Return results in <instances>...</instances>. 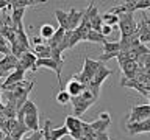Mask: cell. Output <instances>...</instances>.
Returning <instances> with one entry per match:
<instances>
[{"mask_svg": "<svg viewBox=\"0 0 150 140\" xmlns=\"http://www.w3.org/2000/svg\"><path fill=\"white\" fill-rule=\"evenodd\" d=\"M72 106H74V115L80 118V117H81L84 112L92 106V103L86 101L81 95H80V97H74L72 98Z\"/></svg>", "mask_w": 150, "mask_h": 140, "instance_id": "ba28073f", "label": "cell"}, {"mask_svg": "<svg viewBox=\"0 0 150 140\" xmlns=\"http://www.w3.org/2000/svg\"><path fill=\"white\" fill-rule=\"evenodd\" d=\"M22 112V111H21ZM23 114V112H22ZM23 121H25L28 131L35 132V131H39V111L36 112H28V114H23Z\"/></svg>", "mask_w": 150, "mask_h": 140, "instance_id": "30bf717a", "label": "cell"}, {"mask_svg": "<svg viewBox=\"0 0 150 140\" xmlns=\"http://www.w3.org/2000/svg\"><path fill=\"white\" fill-rule=\"evenodd\" d=\"M56 101L59 104H67V103H72V97L67 90H59L58 95H56Z\"/></svg>", "mask_w": 150, "mask_h": 140, "instance_id": "603a6c76", "label": "cell"}, {"mask_svg": "<svg viewBox=\"0 0 150 140\" xmlns=\"http://www.w3.org/2000/svg\"><path fill=\"white\" fill-rule=\"evenodd\" d=\"M98 120L111 121V115H110V112H106V111H102V112H98Z\"/></svg>", "mask_w": 150, "mask_h": 140, "instance_id": "f1b7e54d", "label": "cell"}, {"mask_svg": "<svg viewBox=\"0 0 150 140\" xmlns=\"http://www.w3.org/2000/svg\"><path fill=\"white\" fill-rule=\"evenodd\" d=\"M120 42H106L103 44V53H120Z\"/></svg>", "mask_w": 150, "mask_h": 140, "instance_id": "44dd1931", "label": "cell"}, {"mask_svg": "<svg viewBox=\"0 0 150 140\" xmlns=\"http://www.w3.org/2000/svg\"><path fill=\"white\" fill-rule=\"evenodd\" d=\"M149 104H150V100H149Z\"/></svg>", "mask_w": 150, "mask_h": 140, "instance_id": "d6a6232c", "label": "cell"}, {"mask_svg": "<svg viewBox=\"0 0 150 140\" xmlns=\"http://www.w3.org/2000/svg\"><path fill=\"white\" fill-rule=\"evenodd\" d=\"M111 33H112V27H110V25H103L102 27V34L103 36H108V34H111Z\"/></svg>", "mask_w": 150, "mask_h": 140, "instance_id": "f546056e", "label": "cell"}, {"mask_svg": "<svg viewBox=\"0 0 150 140\" xmlns=\"http://www.w3.org/2000/svg\"><path fill=\"white\" fill-rule=\"evenodd\" d=\"M22 81H25V69L21 67V64H19V67L6 76V79H5V83L2 86H11V84H17Z\"/></svg>", "mask_w": 150, "mask_h": 140, "instance_id": "8fae6325", "label": "cell"}, {"mask_svg": "<svg viewBox=\"0 0 150 140\" xmlns=\"http://www.w3.org/2000/svg\"><path fill=\"white\" fill-rule=\"evenodd\" d=\"M55 17L59 23V28H64L69 31V14L63 9H55Z\"/></svg>", "mask_w": 150, "mask_h": 140, "instance_id": "9a60e30c", "label": "cell"}, {"mask_svg": "<svg viewBox=\"0 0 150 140\" xmlns=\"http://www.w3.org/2000/svg\"><path fill=\"white\" fill-rule=\"evenodd\" d=\"M94 139L96 140H110V137H108V134L106 132H96V135H94Z\"/></svg>", "mask_w": 150, "mask_h": 140, "instance_id": "4dcf8cb0", "label": "cell"}, {"mask_svg": "<svg viewBox=\"0 0 150 140\" xmlns=\"http://www.w3.org/2000/svg\"><path fill=\"white\" fill-rule=\"evenodd\" d=\"M117 55H119V53H102L100 56H98V61H100L102 64H105L106 61H110L112 58H117Z\"/></svg>", "mask_w": 150, "mask_h": 140, "instance_id": "4316f807", "label": "cell"}, {"mask_svg": "<svg viewBox=\"0 0 150 140\" xmlns=\"http://www.w3.org/2000/svg\"><path fill=\"white\" fill-rule=\"evenodd\" d=\"M66 126L69 129V135L75 140H81L83 137V121L75 115H67L66 117Z\"/></svg>", "mask_w": 150, "mask_h": 140, "instance_id": "3957f363", "label": "cell"}, {"mask_svg": "<svg viewBox=\"0 0 150 140\" xmlns=\"http://www.w3.org/2000/svg\"><path fill=\"white\" fill-rule=\"evenodd\" d=\"M127 131L130 132V135L150 132V118L142 120V121H136V123H127Z\"/></svg>", "mask_w": 150, "mask_h": 140, "instance_id": "52a82bcc", "label": "cell"}, {"mask_svg": "<svg viewBox=\"0 0 150 140\" xmlns=\"http://www.w3.org/2000/svg\"><path fill=\"white\" fill-rule=\"evenodd\" d=\"M55 33H56V30L52 27V23H44V25L39 28V36L44 37L45 41H50L52 37L55 36Z\"/></svg>", "mask_w": 150, "mask_h": 140, "instance_id": "ac0fdd59", "label": "cell"}, {"mask_svg": "<svg viewBox=\"0 0 150 140\" xmlns=\"http://www.w3.org/2000/svg\"><path fill=\"white\" fill-rule=\"evenodd\" d=\"M112 73V70L111 69H108L105 64L102 65L100 69H98V72L96 73V76H94V79H92V83L89 84V87H96V89H100L102 87V84L105 83V79L110 76V75Z\"/></svg>", "mask_w": 150, "mask_h": 140, "instance_id": "9c48e42d", "label": "cell"}, {"mask_svg": "<svg viewBox=\"0 0 150 140\" xmlns=\"http://www.w3.org/2000/svg\"><path fill=\"white\" fill-rule=\"evenodd\" d=\"M23 14H25V8L13 9V14H11V20H13V25H14V28H23V23H22Z\"/></svg>", "mask_w": 150, "mask_h": 140, "instance_id": "2e32d148", "label": "cell"}, {"mask_svg": "<svg viewBox=\"0 0 150 140\" xmlns=\"http://www.w3.org/2000/svg\"><path fill=\"white\" fill-rule=\"evenodd\" d=\"M111 125V121H105V120H94L91 121V126H92V129L96 131V132H106V129H108V126Z\"/></svg>", "mask_w": 150, "mask_h": 140, "instance_id": "ffe728a7", "label": "cell"}, {"mask_svg": "<svg viewBox=\"0 0 150 140\" xmlns=\"http://www.w3.org/2000/svg\"><path fill=\"white\" fill-rule=\"evenodd\" d=\"M84 89H86V86L78 81H75V79H70V81L67 83V87H66V90H67L70 93V97H80L81 93L84 92Z\"/></svg>", "mask_w": 150, "mask_h": 140, "instance_id": "4fadbf2b", "label": "cell"}, {"mask_svg": "<svg viewBox=\"0 0 150 140\" xmlns=\"http://www.w3.org/2000/svg\"><path fill=\"white\" fill-rule=\"evenodd\" d=\"M22 140H44V131L39 129V131H35L33 134L30 135H25Z\"/></svg>", "mask_w": 150, "mask_h": 140, "instance_id": "484cf974", "label": "cell"}, {"mask_svg": "<svg viewBox=\"0 0 150 140\" xmlns=\"http://www.w3.org/2000/svg\"><path fill=\"white\" fill-rule=\"evenodd\" d=\"M83 41V36L80 34V31L78 30H75L70 33V44H69V48H74L75 45L78 44V42H81Z\"/></svg>", "mask_w": 150, "mask_h": 140, "instance_id": "d4e9b609", "label": "cell"}, {"mask_svg": "<svg viewBox=\"0 0 150 140\" xmlns=\"http://www.w3.org/2000/svg\"><path fill=\"white\" fill-rule=\"evenodd\" d=\"M86 42H92V44H106V37L102 34V33H98V31H94L91 30L88 33V36H86Z\"/></svg>", "mask_w": 150, "mask_h": 140, "instance_id": "e0dca14e", "label": "cell"}, {"mask_svg": "<svg viewBox=\"0 0 150 140\" xmlns=\"http://www.w3.org/2000/svg\"><path fill=\"white\" fill-rule=\"evenodd\" d=\"M38 56L36 53H33V51H25L21 59H19V64H21V67H23L25 70H30V72H36L38 70Z\"/></svg>", "mask_w": 150, "mask_h": 140, "instance_id": "5b68a950", "label": "cell"}, {"mask_svg": "<svg viewBox=\"0 0 150 140\" xmlns=\"http://www.w3.org/2000/svg\"><path fill=\"white\" fill-rule=\"evenodd\" d=\"M69 31H75L80 27V23L83 20L84 16V9H77V8H70L69 11Z\"/></svg>", "mask_w": 150, "mask_h": 140, "instance_id": "8992f818", "label": "cell"}, {"mask_svg": "<svg viewBox=\"0 0 150 140\" xmlns=\"http://www.w3.org/2000/svg\"><path fill=\"white\" fill-rule=\"evenodd\" d=\"M19 67V58H16L14 55H9V56H3L2 58V73H6V72H14Z\"/></svg>", "mask_w": 150, "mask_h": 140, "instance_id": "7c38bea8", "label": "cell"}, {"mask_svg": "<svg viewBox=\"0 0 150 140\" xmlns=\"http://www.w3.org/2000/svg\"><path fill=\"white\" fill-rule=\"evenodd\" d=\"M150 118V104H142V106H131V112L128 115L127 123H136V121H142Z\"/></svg>", "mask_w": 150, "mask_h": 140, "instance_id": "277c9868", "label": "cell"}, {"mask_svg": "<svg viewBox=\"0 0 150 140\" xmlns=\"http://www.w3.org/2000/svg\"><path fill=\"white\" fill-rule=\"evenodd\" d=\"M103 25H105V23H103V19H102L100 14H97V16H94V17L91 19V27H92L94 31L102 33V27H103Z\"/></svg>", "mask_w": 150, "mask_h": 140, "instance_id": "cb8c5ba5", "label": "cell"}, {"mask_svg": "<svg viewBox=\"0 0 150 140\" xmlns=\"http://www.w3.org/2000/svg\"><path fill=\"white\" fill-rule=\"evenodd\" d=\"M102 62L98 59H91L89 56L84 58V65H83V70L78 73H74L72 75V79L75 81L84 84V86H89V84L92 83L94 76H96V73L98 72V69L102 67Z\"/></svg>", "mask_w": 150, "mask_h": 140, "instance_id": "6da1fadb", "label": "cell"}, {"mask_svg": "<svg viewBox=\"0 0 150 140\" xmlns=\"http://www.w3.org/2000/svg\"><path fill=\"white\" fill-rule=\"evenodd\" d=\"M119 30H120V37H130L138 33V22L134 20L133 13L119 16Z\"/></svg>", "mask_w": 150, "mask_h": 140, "instance_id": "7a4b0ae2", "label": "cell"}, {"mask_svg": "<svg viewBox=\"0 0 150 140\" xmlns=\"http://www.w3.org/2000/svg\"><path fill=\"white\" fill-rule=\"evenodd\" d=\"M147 98H149V100H150V93H149V95H147Z\"/></svg>", "mask_w": 150, "mask_h": 140, "instance_id": "1f68e13d", "label": "cell"}, {"mask_svg": "<svg viewBox=\"0 0 150 140\" xmlns=\"http://www.w3.org/2000/svg\"><path fill=\"white\" fill-rule=\"evenodd\" d=\"M102 19H103V23L105 25H110V27H114L116 23L119 25V16H116V14H112V13H105L102 16Z\"/></svg>", "mask_w": 150, "mask_h": 140, "instance_id": "7402d4cb", "label": "cell"}, {"mask_svg": "<svg viewBox=\"0 0 150 140\" xmlns=\"http://www.w3.org/2000/svg\"><path fill=\"white\" fill-rule=\"evenodd\" d=\"M35 53L39 59H49V58H52V47L49 44L38 45V47H35Z\"/></svg>", "mask_w": 150, "mask_h": 140, "instance_id": "5bb4252c", "label": "cell"}, {"mask_svg": "<svg viewBox=\"0 0 150 140\" xmlns=\"http://www.w3.org/2000/svg\"><path fill=\"white\" fill-rule=\"evenodd\" d=\"M39 3H44V0H41V2H35V0H14V2H9V8L19 9V8L33 6V5H39Z\"/></svg>", "mask_w": 150, "mask_h": 140, "instance_id": "d6986e66", "label": "cell"}, {"mask_svg": "<svg viewBox=\"0 0 150 140\" xmlns=\"http://www.w3.org/2000/svg\"><path fill=\"white\" fill-rule=\"evenodd\" d=\"M141 11V9H150V0H141V2H138V5H136V11Z\"/></svg>", "mask_w": 150, "mask_h": 140, "instance_id": "83f0119b", "label": "cell"}]
</instances>
